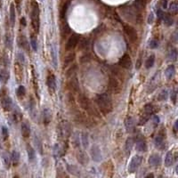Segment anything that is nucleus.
<instances>
[{"mask_svg": "<svg viewBox=\"0 0 178 178\" xmlns=\"http://www.w3.org/2000/svg\"><path fill=\"white\" fill-rule=\"evenodd\" d=\"M149 164L152 166H158L161 162H162V160H161V157L158 154H152L150 156L149 158Z\"/></svg>", "mask_w": 178, "mask_h": 178, "instance_id": "a211bd4d", "label": "nucleus"}, {"mask_svg": "<svg viewBox=\"0 0 178 178\" xmlns=\"http://www.w3.org/2000/svg\"><path fill=\"white\" fill-rule=\"evenodd\" d=\"M30 7H31V12H30L31 25L34 30L37 33L40 27V18H39V6L36 0H31Z\"/></svg>", "mask_w": 178, "mask_h": 178, "instance_id": "f03ea898", "label": "nucleus"}, {"mask_svg": "<svg viewBox=\"0 0 178 178\" xmlns=\"http://www.w3.org/2000/svg\"><path fill=\"white\" fill-rule=\"evenodd\" d=\"M163 15H164V12L161 10V9H158V10H157V16H158V20H160V21H162Z\"/></svg>", "mask_w": 178, "mask_h": 178, "instance_id": "603ef678", "label": "nucleus"}, {"mask_svg": "<svg viewBox=\"0 0 178 178\" xmlns=\"http://www.w3.org/2000/svg\"><path fill=\"white\" fill-rule=\"evenodd\" d=\"M5 45L8 49H12L13 47V37L10 33H7L5 35Z\"/></svg>", "mask_w": 178, "mask_h": 178, "instance_id": "c9c22d12", "label": "nucleus"}, {"mask_svg": "<svg viewBox=\"0 0 178 178\" xmlns=\"http://www.w3.org/2000/svg\"><path fill=\"white\" fill-rule=\"evenodd\" d=\"M162 6H163V8H167V0H164L163 1V4H162Z\"/></svg>", "mask_w": 178, "mask_h": 178, "instance_id": "13d9d810", "label": "nucleus"}, {"mask_svg": "<svg viewBox=\"0 0 178 178\" xmlns=\"http://www.w3.org/2000/svg\"><path fill=\"white\" fill-rule=\"evenodd\" d=\"M175 74V68L174 65H169L165 70V76L166 77V79H171Z\"/></svg>", "mask_w": 178, "mask_h": 178, "instance_id": "cd10ccee", "label": "nucleus"}, {"mask_svg": "<svg viewBox=\"0 0 178 178\" xmlns=\"http://www.w3.org/2000/svg\"><path fill=\"white\" fill-rule=\"evenodd\" d=\"M118 65L123 69H127V70L131 69V67H132V60H131L130 55L127 53L124 54L122 57L119 59Z\"/></svg>", "mask_w": 178, "mask_h": 178, "instance_id": "9d476101", "label": "nucleus"}, {"mask_svg": "<svg viewBox=\"0 0 178 178\" xmlns=\"http://www.w3.org/2000/svg\"><path fill=\"white\" fill-rule=\"evenodd\" d=\"M21 23H22V25L23 24V26H26V20H25L24 17L21 19Z\"/></svg>", "mask_w": 178, "mask_h": 178, "instance_id": "bf43d9fd", "label": "nucleus"}, {"mask_svg": "<svg viewBox=\"0 0 178 178\" xmlns=\"http://www.w3.org/2000/svg\"><path fill=\"white\" fill-rule=\"evenodd\" d=\"M30 45H31V47L34 51L37 50V37L35 35H31L30 37Z\"/></svg>", "mask_w": 178, "mask_h": 178, "instance_id": "79ce46f5", "label": "nucleus"}, {"mask_svg": "<svg viewBox=\"0 0 178 178\" xmlns=\"http://www.w3.org/2000/svg\"><path fill=\"white\" fill-rule=\"evenodd\" d=\"M154 113V108H153V105L149 104H146L144 106V111H143V114L139 121V125L140 126H143L144 125L147 121L151 118L152 115Z\"/></svg>", "mask_w": 178, "mask_h": 178, "instance_id": "20e7f679", "label": "nucleus"}, {"mask_svg": "<svg viewBox=\"0 0 178 178\" xmlns=\"http://www.w3.org/2000/svg\"><path fill=\"white\" fill-rule=\"evenodd\" d=\"M167 96H168V93H167V91H166V90H162L160 93H158V101H160V102L165 101V100H166Z\"/></svg>", "mask_w": 178, "mask_h": 178, "instance_id": "37998d69", "label": "nucleus"}, {"mask_svg": "<svg viewBox=\"0 0 178 178\" xmlns=\"http://www.w3.org/2000/svg\"><path fill=\"white\" fill-rule=\"evenodd\" d=\"M143 161V157L139 156V155H135L132 158L131 160L129 166H128V171L129 173H135L136 172V170L140 167Z\"/></svg>", "mask_w": 178, "mask_h": 178, "instance_id": "0eeeda50", "label": "nucleus"}, {"mask_svg": "<svg viewBox=\"0 0 178 178\" xmlns=\"http://www.w3.org/2000/svg\"><path fill=\"white\" fill-rule=\"evenodd\" d=\"M78 101H79V104L80 105V107L84 110H87L89 109V107L91 106V102L88 100V98L84 95L83 93H79V95H78Z\"/></svg>", "mask_w": 178, "mask_h": 178, "instance_id": "f8f14e48", "label": "nucleus"}, {"mask_svg": "<svg viewBox=\"0 0 178 178\" xmlns=\"http://www.w3.org/2000/svg\"><path fill=\"white\" fill-rule=\"evenodd\" d=\"M134 143H135V141H134L133 138H128L126 141V143H125V152H126L127 156L130 155L131 151H132V148L134 146Z\"/></svg>", "mask_w": 178, "mask_h": 178, "instance_id": "5701e85b", "label": "nucleus"}, {"mask_svg": "<svg viewBox=\"0 0 178 178\" xmlns=\"http://www.w3.org/2000/svg\"><path fill=\"white\" fill-rule=\"evenodd\" d=\"M14 121H19V120H21L22 119V115L20 112H14Z\"/></svg>", "mask_w": 178, "mask_h": 178, "instance_id": "864d4df0", "label": "nucleus"}, {"mask_svg": "<svg viewBox=\"0 0 178 178\" xmlns=\"http://www.w3.org/2000/svg\"><path fill=\"white\" fill-rule=\"evenodd\" d=\"M152 121H153V125H154V127H157L158 124H160V118H158V116H153V119H152Z\"/></svg>", "mask_w": 178, "mask_h": 178, "instance_id": "5fc2aeb1", "label": "nucleus"}, {"mask_svg": "<svg viewBox=\"0 0 178 178\" xmlns=\"http://www.w3.org/2000/svg\"><path fill=\"white\" fill-rule=\"evenodd\" d=\"M10 20H11V24L12 26L14 25L15 20H16V13H15V6L14 4H11L10 5Z\"/></svg>", "mask_w": 178, "mask_h": 178, "instance_id": "473e14b6", "label": "nucleus"}, {"mask_svg": "<svg viewBox=\"0 0 178 178\" xmlns=\"http://www.w3.org/2000/svg\"><path fill=\"white\" fill-rule=\"evenodd\" d=\"M155 63V56L152 54L151 56H149L148 59L145 62V68L146 69H151L153 67V65Z\"/></svg>", "mask_w": 178, "mask_h": 178, "instance_id": "72a5a7b5", "label": "nucleus"}, {"mask_svg": "<svg viewBox=\"0 0 178 178\" xmlns=\"http://www.w3.org/2000/svg\"><path fill=\"white\" fill-rule=\"evenodd\" d=\"M80 39V36L78 34H72L66 43V45H65V49L66 51H72L76 46L79 45V41Z\"/></svg>", "mask_w": 178, "mask_h": 178, "instance_id": "6e6552de", "label": "nucleus"}, {"mask_svg": "<svg viewBox=\"0 0 178 178\" xmlns=\"http://www.w3.org/2000/svg\"><path fill=\"white\" fill-rule=\"evenodd\" d=\"M146 177H154V175H153L152 174H150V175H148Z\"/></svg>", "mask_w": 178, "mask_h": 178, "instance_id": "052dcab7", "label": "nucleus"}, {"mask_svg": "<svg viewBox=\"0 0 178 178\" xmlns=\"http://www.w3.org/2000/svg\"><path fill=\"white\" fill-rule=\"evenodd\" d=\"M92 157L93 160L95 161H100L102 160V154H101V151L100 149L96 146L92 148Z\"/></svg>", "mask_w": 178, "mask_h": 178, "instance_id": "b1692460", "label": "nucleus"}, {"mask_svg": "<svg viewBox=\"0 0 178 178\" xmlns=\"http://www.w3.org/2000/svg\"><path fill=\"white\" fill-rule=\"evenodd\" d=\"M16 93H17V96L18 97H23L26 93V88L24 86H19V87L17 88V91H16Z\"/></svg>", "mask_w": 178, "mask_h": 178, "instance_id": "58836bf2", "label": "nucleus"}, {"mask_svg": "<svg viewBox=\"0 0 178 178\" xmlns=\"http://www.w3.org/2000/svg\"><path fill=\"white\" fill-rule=\"evenodd\" d=\"M79 134L78 133V132H76V133H74L73 134V136H72V143H73V146L75 147V148H78V147H79V145H80V142H79Z\"/></svg>", "mask_w": 178, "mask_h": 178, "instance_id": "e433bc0d", "label": "nucleus"}, {"mask_svg": "<svg viewBox=\"0 0 178 178\" xmlns=\"http://www.w3.org/2000/svg\"><path fill=\"white\" fill-rule=\"evenodd\" d=\"M124 31H125L126 35L127 36V37L129 39V40L132 43H135L137 41V39H138L137 32L132 26L124 25Z\"/></svg>", "mask_w": 178, "mask_h": 178, "instance_id": "1a4fd4ad", "label": "nucleus"}, {"mask_svg": "<svg viewBox=\"0 0 178 178\" xmlns=\"http://www.w3.org/2000/svg\"><path fill=\"white\" fill-rule=\"evenodd\" d=\"M1 104H2L3 109H4L5 111L11 110L12 108H13V102H12V99L9 97V96L4 95V96L2 97V99H1Z\"/></svg>", "mask_w": 178, "mask_h": 178, "instance_id": "2eb2a0df", "label": "nucleus"}, {"mask_svg": "<svg viewBox=\"0 0 178 178\" xmlns=\"http://www.w3.org/2000/svg\"><path fill=\"white\" fill-rule=\"evenodd\" d=\"M2 135L4 136V139H7L8 138V129L5 127H2Z\"/></svg>", "mask_w": 178, "mask_h": 178, "instance_id": "3c124183", "label": "nucleus"}, {"mask_svg": "<svg viewBox=\"0 0 178 178\" xmlns=\"http://www.w3.org/2000/svg\"><path fill=\"white\" fill-rule=\"evenodd\" d=\"M10 79V73L8 70L3 69L0 70V82L3 84H6Z\"/></svg>", "mask_w": 178, "mask_h": 178, "instance_id": "393cba45", "label": "nucleus"}, {"mask_svg": "<svg viewBox=\"0 0 178 178\" xmlns=\"http://www.w3.org/2000/svg\"><path fill=\"white\" fill-rule=\"evenodd\" d=\"M75 57H76V55H75V53H68L66 56L64 57V60H63V66L64 67H68L70 66V64H72V62L75 61Z\"/></svg>", "mask_w": 178, "mask_h": 178, "instance_id": "412c9836", "label": "nucleus"}, {"mask_svg": "<svg viewBox=\"0 0 178 178\" xmlns=\"http://www.w3.org/2000/svg\"><path fill=\"white\" fill-rule=\"evenodd\" d=\"M35 143H36V146H37V151L39 152V153L42 155L43 154V146H42V142L41 140L39 138V137H35Z\"/></svg>", "mask_w": 178, "mask_h": 178, "instance_id": "4c0bfd02", "label": "nucleus"}, {"mask_svg": "<svg viewBox=\"0 0 178 178\" xmlns=\"http://www.w3.org/2000/svg\"><path fill=\"white\" fill-rule=\"evenodd\" d=\"M170 99H171V102H173V104H176V102H177V91L175 89L172 90L171 95H170Z\"/></svg>", "mask_w": 178, "mask_h": 178, "instance_id": "de8ad7c7", "label": "nucleus"}, {"mask_svg": "<svg viewBox=\"0 0 178 178\" xmlns=\"http://www.w3.org/2000/svg\"><path fill=\"white\" fill-rule=\"evenodd\" d=\"M77 158L78 161L81 164V165H87L89 162V157L88 155L83 151H79L77 153Z\"/></svg>", "mask_w": 178, "mask_h": 178, "instance_id": "6ab92c4d", "label": "nucleus"}, {"mask_svg": "<svg viewBox=\"0 0 178 178\" xmlns=\"http://www.w3.org/2000/svg\"><path fill=\"white\" fill-rule=\"evenodd\" d=\"M135 148L140 152H144L147 151V143H146V141L143 137H138L136 139Z\"/></svg>", "mask_w": 178, "mask_h": 178, "instance_id": "4468645a", "label": "nucleus"}, {"mask_svg": "<svg viewBox=\"0 0 178 178\" xmlns=\"http://www.w3.org/2000/svg\"><path fill=\"white\" fill-rule=\"evenodd\" d=\"M70 0H67V1H65L64 4L62 5V6L61 8V11H60V15H61L62 19L65 18V16H66L67 12H68V9L70 7Z\"/></svg>", "mask_w": 178, "mask_h": 178, "instance_id": "c85d7f7f", "label": "nucleus"}, {"mask_svg": "<svg viewBox=\"0 0 178 178\" xmlns=\"http://www.w3.org/2000/svg\"><path fill=\"white\" fill-rule=\"evenodd\" d=\"M177 131H178V121L176 120L174 124V127H173V132H174L175 136H177Z\"/></svg>", "mask_w": 178, "mask_h": 178, "instance_id": "6e6d98bb", "label": "nucleus"}, {"mask_svg": "<svg viewBox=\"0 0 178 178\" xmlns=\"http://www.w3.org/2000/svg\"><path fill=\"white\" fill-rule=\"evenodd\" d=\"M11 162H13V164L14 166H17L19 164V162H20V153H19L17 151H14L11 154Z\"/></svg>", "mask_w": 178, "mask_h": 178, "instance_id": "2f4dec72", "label": "nucleus"}, {"mask_svg": "<svg viewBox=\"0 0 178 178\" xmlns=\"http://www.w3.org/2000/svg\"><path fill=\"white\" fill-rule=\"evenodd\" d=\"M3 157H4L3 158H4V161H5V164L6 167L9 168L10 167V164H11V157L9 155H7V154H4Z\"/></svg>", "mask_w": 178, "mask_h": 178, "instance_id": "09e8293b", "label": "nucleus"}, {"mask_svg": "<svg viewBox=\"0 0 178 178\" xmlns=\"http://www.w3.org/2000/svg\"><path fill=\"white\" fill-rule=\"evenodd\" d=\"M27 153H28V158H29V160L30 162L35 160V158H36V152L34 151V149L32 148L31 145L28 144L27 145Z\"/></svg>", "mask_w": 178, "mask_h": 178, "instance_id": "7c9ffc66", "label": "nucleus"}, {"mask_svg": "<svg viewBox=\"0 0 178 178\" xmlns=\"http://www.w3.org/2000/svg\"><path fill=\"white\" fill-rule=\"evenodd\" d=\"M125 126L128 133H132L135 131V120L133 118H127L125 121Z\"/></svg>", "mask_w": 178, "mask_h": 178, "instance_id": "4be33fe9", "label": "nucleus"}, {"mask_svg": "<svg viewBox=\"0 0 178 178\" xmlns=\"http://www.w3.org/2000/svg\"><path fill=\"white\" fill-rule=\"evenodd\" d=\"M18 44L19 46L23 49L25 52L29 53L30 52V43L28 41V39H26V37L24 35H20L18 37Z\"/></svg>", "mask_w": 178, "mask_h": 178, "instance_id": "ddd939ff", "label": "nucleus"}, {"mask_svg": "<svg viewBox=\"0 0 178 178\" xmlns=\"http://www.w3.org/2000/svg\"><path fill=\"white\" fill-rule=\"evenodd\" d=\"M21 132H22V135L24 138L30 137V125L28 124L27 122H23V123L22 124Z\"/></svg>", "mask_w": 178, "mask_h": 178, "instance_id": "aec40b11", "label": "nucleus"}, {"mask_svg": "<svg viewBox=\"0 0 178 178\" xmlns=\"http://www.w3.org/2000/svg\"><path fill=\"white\" fill-rule=\"evenodd\" d=\"M58 132H59V137L61 139L68 138L70 135V126L68 123V121H62L59 125Z\"/></svg>", "mask_w": 178, "mask_h": 178, "instance_id": "39448f33", "label": "nucleus"}, {"mask_svg": "<svg viewBox=\"0 0 178 178\" xmlns=\"http://www.w3.org/2000/svg\"><path fill=\"white\" fill-rule=\"evenodd\" d=\"M14 71H15V75L16 77L19 79L18 80H22V74H23V68L22 66V64L20 62H17L14 66Z\"/></svg>", "mask_w": 178, "mask_h": 178, "instance_id": "bb28decb", "label": "nucleus"}, {"mask_svg": "<svg viewBox=\"0 0 178 178\" xmlns=\"http://www.w3.org/2000/svg\"><path fill=\"white\" fill-rule=\"evenodd\" d=\"M46 85H47L50 95H53L56 89V79L53 73H49L47 78H46Z\"/></svg>", "mask_w": 178, "mask_h": 178, "instance_id": "9b49d317", "label": "nucleus"}, {"mask_svg": "<svg viewBox=\"0 0 178 178\" xmlns=\"http://www.w3.org/2000/svg\"><path fill=\"white\" fill-rule=\"evenodd\" d=\"M162 21L164 22L165 25H166L167 27H170V26H172L174 24V19H173V17L169 14H165L164 13Z\"/></svg>", "mask_w": 178, "mask_h": 178, "instance_id": "c756f323", "label": "nucleus"}, {"mask_svg": "<svg viewBox=\"0 0 178 178\" xmlns=\"http://www.w3.org/2000/svg\"><path fill=\"white\" fill-rule=\"evenodd\" d=\"M154 143L156 145V147L160 148V149H163L164 148V135H161V134H158L156 137H155V140H154Z\"/></svg>", "mask_w": 178, "mask_h": 178, "instance_id": "a878e982", "label": "nucleus"}, {"mask_svg": "<svg viewBox=\"0 0 178 178\" xmlns=\"http://www.w3.org/2000/svg\"><path fill=\"white\" fill-rule=\"evenodd\" d=\"M79 48L81 50L86 51L87 49H88V47H89V41H88V39H83L81 40L79 39Z\"/></svg>", "mask_w": 178, "mask_h": 178, "instance_id": "f704fd0d", "label": "nucleus"}, {"mask_svg": "<svg viewBox=\"0 0 178 178\" xmlns=\"http://www.w3.org/2000/svg\"><path fill=\"white\" fill-rule=\"evenodd\" d=\"M67 88L72 95L79 93V84L77 75H72V76L67 77Z\"/></svg>", "mask_w": 178, "mask_h": 178, "instance_id": "7ed1b4c3", "label": "nucleus"}, {"mask_svg": "<svg viewBox=\"0 0 178 178\" xmlns=\"http://www.w3.org/2000/svg\"><path fill=\"white\" fill-rule=\"evenodd\" d=\"M149 47L151 48V49H156L158 48V41L155 39H151L149 41Z\"/></svg>", "mask_w": 178, "mask_h": 178, "instance_id": "c03bdc74", "label": "nucleus"}, {"mask_svg": "<svg viewBox=\"0 0 178 178\" xmlns=\"http://www.w3.org/2000/svg\"><path fill=\"white\" fill-rule=\"evenodd\" d=\"M81 139H82V144L83 146L87 148L88 146V143H89V140H88V134L87 133H82L81 135Z\"/></svg>", "mask_w": 178, "mask_h": 178, "instance_id": "a19ab883", "label": "nucleus"}, {"mask_svg": "<svg viewBox=\"0 0 178 178\" xmlns=\"http://www.w3.org/2000/svg\"><path fill=\"white\" fill-rule=\"evenodd\" d=\"M169 12L172 14H176L177 12H178V5L176 2H172L170 5H169Z\"/></svg>", "mask_w": 178, "mask_h": 178, "instance_id": "ea45409f", "label": "nucleus"}, {"mask_svg": "<svg viewBox=\"0 0 178 178\" xmlns=\"http://www.w3.org/2000/svg\"><path fill=\"white\" fill-rule=\"evenodd\" d=\"M91 60V56L87 53L86 54H84L83 56H81V58H80V62H89Z\"/></svg>", "mask_w": 178, "mask_h": 178, "instance_id": "8fccbe9b", "label": "nucleus"}, {"mask_svg": "<svg viewBox=\"0 0 178 178\" xmlns=\"http://www.w3.org/2000/svg\"><path fill=\"white\" fill-rule=\"evenodd\" d=\"M109 88L111 92L118 93L121 91V83L120 79L116 76H110L109 79Z\"/></svg>", "mask_w": 178, "mask_h": 178, "instance_id": "423d86ee", "label": "nucleus"}, {"mask_svg": "<svg viewBox=\"0 0 178 178\" xmlns=\"http://www.w3.org/2000/svg\"><path fill=\"white\" fill-rule=\"evenodd\" d=\"M177 160L176 154H175V156L174 153H173V152H168L166 153V157H165V166H167V167L171 166L174 164L175 160Z\"/></svg>", "mask_w": 178, "mask_h": 178, "instance_id": "f3484780", "label": "nucleus"}, {"mask_svg": "<svg viewBox=\"0 0 178 178\" xmlns=\"http://www.w3.org/2000/svg\"><path fill=\"white\" fill-rule=\"evenodd\" d=\"M18 57H19V62H20L21 64H23L25 62V59H24V56L22 53H18Z\"/></svg>", "mask_w": 178, "mask_h": 178, "instance_id": "4d7b16f0", "label": "nucleus"}, {"mask_svg": "<svg viewBox=\"0 0 178 178\" xmlns=\"http://www.w3.org/2000/svg\"><path fill=\"white\" fill-rule=\"evenodd\" d=\"M95 102L98 106L99 110L104 115L110 113L112 111V109H113L111 96L108 93H104L99 95L95 99Z\"/></svg>", "mask_w": 178, "mask_h": 178, "instance_id": "f257e3e1", "label": "nucleus"}, {"mask_svg": "<svg viewBox=\"0 0 178 178\" xmlns=\"http://www.w3.org/2000/svg\"><path fill=\"white\" fill-rule=\"evenodd\" d=\"M168 57L172 61H176L177 60V50L175 48L171 49L169 52V54H168Z\"/></svg>", "mask_w": 178, "mask_h": 178, "instance_id": "a18cd8bd", "label": "nucleus"}, {"mask_svg": "<svg viewBox=\"0 0 178 178\" xmlns=\"http://www.w3.org/2000/svg\"><path fill=\"white\" fill-rule=\"evenodd\" d=\"M52 120V112L49 109L45 108L42 111V121H43V124L47 126Z\"/></svg>", "mask_w": 178, "mask_h": 178, "instance_id": "dca6fc26", "label": "nucleus"}, {"mask_svg": "<svg viewBox=\"0 0 178 178\" xmlns=\"http://www.w3.org/2000/svg\"><path fill=\"white\" fill-rule=\"evenodd\" d=\"M76 72H77V66L76 65H73V67L70 68L68 70V71L66 72V78L70 77V76H72V75H77Z\"/></svg>", "mask_w": 178, "mask_h": 178, "instance_id": "49530a36", "label": "nucleus"}]
</instances>
